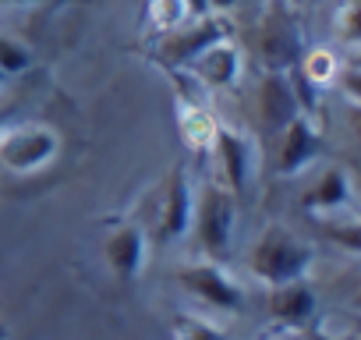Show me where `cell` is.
Masks as SVG:
<instances>
[{
	"label": "cell",
	"mask_w": 361,
	"mask_h": 340,
	"mask_svg": "<svg viewBox=\"0 0 361 340\" xmlns=\"http://www.w3.org/2000/svg\"><path fill=\"white\" fill-rule=\"evenodd\" d=\"M0 340H8V329L4 326H0Z\"/></svg>",
	"instance_id": "cb8c5ba5"
},
{
	"label": "cell",
	"mask_w": 361,
	"mask_h": 340,
	"mask_svg": "<svg viewBox=\"0 0 361 340\" xmlns=\"http://www.w3.org/2000/svg\"><path fill=\"white\" fill-rule=\"evenodd\" d=\"M301 206L312 217H340L350 213L354 206V188H350V174L343 166H326L322 174L308 185V192L301 195Z\"/></svg>",
	"instance_id": "5bb4252c"
},
{
	"label": "cell",
	"mask_w": 361,
	"mask_h": 340,
	"mask_svg": "<svg viewBox=\"0 0 361 340\" xmlns=\"http://www.w3.org/2000/svg\"><path fill=\"white\" fill-rule=\"evenodd\" d=\"M29 68H32V50L22 40L0 32V75L15 78V75H25Z\"/></svg>",
	"instance_id": "d6986e66"
},
{
	"label": "cell",
	"mask_w": 361,
	"mask_h": 340,
	"mask_svg": "<svg viewBox=\"0 0 361 340\" xmlns=\"http://www.w3.org/2000/svg\"><path fill=\"white\" fill-rule=\"evenodd\" d=\"M61 152V135L50 124L0 128V166L8 174H39Z\"/></svg>",
	"instance_id": "277c9868"
},
{
	"label": "cell",
	"mask_w": 361,
	"mask_h": 340,
	"mask_svg": "<svg viewBox=\"0 0 361 340\" xmlns=\"http://www.w3.org/2000/svg\"><path fill=\"white\" fill-rule=\"evenodd\" d=\"M149 259V238L138 224H114L103 234V262L121 284H135Z\"/></svg>",
	"instance_id": "30bf717a"
},
{
	"label": "cell",
	"mask_w": 361,
	"mask_h": 340,
	"mask_svg": "<svg viewBox=\"0 0 361 340\" xmlns=\"http://www.w3.org/2000/svg\"><path fill=\"white\" fill-rule=\"evenodd\" d=\"M173 78V96H177V131L185 138L188 149H209L213 142V131H216V117L209 114V103H206V89L188 75V71H170Z\"/></svg>",
	"instance_id": "52a82bcc"
},
{
	"label": "cell",
	"mask_w": 361,
	"mask_h": 340,
	"mask_svg": "<svg viewBox=\"0 0 361 340\" xmlns=\"http://www.w3.org/2000/svg\"><path fill=\"white\" fill-rule=\"evenodd\" d=\"M336 25H340V40L343 43L357 40V0H347V4L336 11Z\"/></svg>",
	"instance_id": "ffe728a7"
},
{
	"label": "cell",
	"mask_w": 361,
	"mask_h": 340,
	"mask_svg": "<svg viewBox=\"0 0 361 340\" xmlns=\"http://www.w3.org/2000/svg\"><path fill=\"white\" fill-rule=\"evenodd\" d=\"M255 47L266 64V71H290L301 57V36H298V15L287 0H269L259 15Z\"/></svg>",
	"instance_id": "5b68a950"
},
{
	"label": "cell",
	"mask_w": 361,
	"mask_h": 340,
	"mask_svg": "<svg viewBox=\"0 0 361 340\" xmlns=\"http://www.w3.org/2000/svg\"><path fill=\"white\" fill-rule=\"evenodd\" d=\"M312 262H315V248L294 231H287L283 224H269L248 252V273L266 287L301 280L312 269Z\"/></svg>",
	"instance_id": "6da1fadb"
},
{
	"label": "cell",
	"mask_w": 361,
	"mask_h": 340,
	"mask_svg": "<svg viewBox=\"0 0 361 340\" xmlns=\"http://www.w3.org/2000/svg\"><path fill=\"white\" fill-rule=\"evenodd\" d=\"M192 213H195V188H192V178L185 166H173L170 178L163 185V199H159V238L166 245L180 241L192 234Z\"/></svg>",
	"instance_id": "9c48e42d"
},
{
	"label": "cell",
	"mask_w": 361,
	"mask_h": 340,
	"mask_svg": "<svg viewBox=\"0 0 361 340\" xmlns=\"http://www.w3.org/2000/svg\"><path fill=\"white\" fill-rule=\"evenodd\" d=\"M231 36V22L224 15H202V18H185L180 25L152 36V43L145 47L149 61L156 68H163L166 75L170 71H185L206 47L220 43Z\"/></svg>",
	"instance_id": "7a4b0ae2"
},
{
	"label": "cell",
	"mask_w": 361,
	"mask_h": 340,
	"mask_svg": "<svg viewBox=\"0 0 361 340\" xmlns=\"http://www.w3.org/2000/svg\"><path fill=\"white\" fill-rule=\"evenodd\" d=\"M4 82H8V78H4V75H0V85H4Z\"/></svg>",
	"instance_id": "d4e9b609"
},
{
	"label": "cell",
	"mask_w": 361,
	"mask_h": 340,
	"mask_svg": "<svg viewBox=\"0 0 361 340\" xmlns=\"http://www.w3.org/2000/svg\"><path fill=\"white\" fill-rule=\"evenodd\" d=\"M209 149L216 156V170L224 178V188L231 195H241L255 178V142H252V135H245L234 124H216Z\"/></svg>",
	"instance_id": "ba28073f"
},
{
	"label": "cell",
	"mask_w": 361,
	"mask_h": 340,
	"mask_svg": "<svg viewBox=\"0 0 361 340\" xmlns=\"http://www.w3.org/2000/svg\"><path fill=\"white\" fill-rule=\"evenodd\" d=\"M315 308H319V301L305 277L269 287V315L283 326H305L315 315Z\"/></svg>",
	"instance_id": "9a60e30c"
},
{
	"label": "cell",
	"mask_w": 361,
	"mask_h": 340,
	"mask_svg": "<svg viewBox=\"0 0 361 340\" xmlns=\"http://www.w3.org/2000/svg\"><path fill=\"white\" fill-rule=\"evenodd\" d=\"M238 195H231L224 185L206 181L195 192V213H192V231L202 248V259H224L234 241V224H238Z\"/></svg>",
	"instance_id": "3957f363"
},
{
	"label": "cell",
	"mask_w": 361,
	"mask_h": 340,
	"mask_svg": "<svg viewBox=\"0 0 361 340\" xmlns=\"http://www.w3.org/2000/svg\"><path fill=\"white\" fill-rule=\"evenodd\" d=\"M298 68H301V82L312 85V89H329V85H336V78H340V71H343L340 61H336V54H333L329 47L301 50Z\"/></svg>",
	"instance_id": "2e32d148"
},
{
	"label": "cell",
	"mask_w": 361,
	"mask_h": 340,
	"mask_svg": "<svg viewBox=\"0 0 361 340\" xmlns=\"http://www.w3.org/2000/svg\"><path fill=\"white\" fill-rule=\"evenodd\" d=\"M173 280L180 284V291L192 294L199 305L213 308V312H241L245 308V291L241 284L224 269V262L216 259H199V262H185Z\"/></svg>",
	"instance_id": "8992f818"
},
{
	"label": "cell",
	"mask_w": 361,
	"mask_h": 340,
	"mask_svg": "<svg viewBox=\"0 0 361 340\" xmlns=\"http://www.w3.org/2000/svg\"><path fill=\"white\" fill-rule=\"evenodd\" d=\"M319 149H322V138H319V128L312 124V117L308 114L290 117L276 131V174L280 178L305 174V170L315 163Z\"/></svg>",
	"instance_id": "8fae6325"
},
{
	"label": "cell",
	"mask_w": 361,
	"mask_h": 340,
	"mask_svg": "<svg viewBox=\"0 0 361 340\" xmlns=\"http://www.w3.org/2000/svg\"><path fill=\"white\" fill-rule=\"evenodd\" d=\"M142 18H145V32L159 36V32L180 25L188 15H185V8H180V0H145V15Z\"/></svg>",
	"instance_id": "e0dca14e"
},
{
	"label": "cell",
	"mask_w": 361,
	"mask_h": 340,
	"mask_svg": "<svg viewBox=\"0 0 361 340\" xmlns=\"http://www.w3.org/2000/svg\"><path fill=\"white\" fill-rule=\"evenodd\" d=\"M238 4H241V0H206L209 15H227V11H234Z\"/></svg>",
	"instance_id": "7402d4cb"
},
{
	"label": "cell",
	"mask_w": 361,
	"mask_h": 340,
	"mask_svg": "<svg viewBox=\"0 0 361 340\" xmlns=\"http://www.w3.org/2000/svg\"><path fill=\"white\" fill-rule=\"evenodd\" d=\"M173 340H227V333L216 322H209L206 315L180 312V315H173Z\"/></svg>",
	"instance_id": "ac0fdd59"
},
{
	"label": "cell",
	"mask_w": 361,
	"mask_h": 340,
	"mask_svg": "<svg viewBox=\"0 0 361 340\" xmlns=\"http://www.w3.org/2000/svg\"><path fill=\"white\" fill-rule=\"evenodd\" d=\"M32 4H54V0H0V8H32Z\"/></svg>",
	"instance_id": "603a6c76"
},
{
	"label": "cell",
	"mask_w": 361,
	"mask_h": 340,
	"mask_svg": "<svg viewBox=\"0 0 361 340\" xmlns=\"http://www.w3.org/2000/svg\"><path fill=\"white\" fill-rule=\"evenodd\" d=\"M241 68H245V61H241V47L234 43V36H227V40L206 47V50H202L185 71H188L206 92H213V89H231V85H238Z\"/></svg>",
	"instance_id": "7c38bea8"
},
{
	"label": "cell",
	"mask_w": 361,
	"mask_h": 340,
	"mask_svg": "<svg viewBox=\"0 0 361 340\" xmlns=\"http://www.w3.org/2000/svg\"><path fill=\"white\" fill-rule=\"evenodd\" d=\"M180 8H185V15H188V18H202V15H209L206 0H180Z\"/></svg>",
	"instance_id": "44dd1931"
},
{
	"label": "cell",
	"mask_w": 361,
	"mask_h": 340,
	"mask_svg": "<svg viewBox=\"0 0 361 340\" xmlns=\"http://www.w3.org/2000/svg\"><path fill=\"white\" fill-rule=\"evenodd\" d=\"M255 107H259V117L269 131H280L290 117L305 114L301 110V92H298V85L287 71H266L262 75L259 92H255Z\"/></svg>",
	"instance_id": "4fadbf2b"
}]
</instances>
